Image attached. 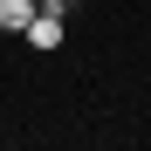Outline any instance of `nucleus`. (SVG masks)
<instances>
[{"label":"nucleus","mask_w":151,"mask_h":151,"mask_svg":"<svg viewBox=\"0 0 151 151\" xmlns=\"http://www.w3.org/2000/svg\"><path fill=\"white\" fill-rule=\"evenodd\" d=\"M62 35H69V7H62V0L35 7V21H28V48H62Z\"/></svg>","instance_id":"1"},{"label":"nucleus","mask_w":151,"mask_h":151,"mask_svg":"<svg viewBox=\"0 0 151 151\" xmlns=\"http://www.w3.org/2000/svg\"><path fill=\"white\" fill-rule=\"evenodd\" d=\"M35 21V0H0V35H28Z\"/></svg>","instance_id":"2"},{"label":"nucleus","mask_w":151,"mask_h":151,"mask_svg":"<svg viewBox=\"0 0 151 151\" xmlns=\"http://www.w3.org/2000/svg\"><path fill=\"white\" fill-rule=\"evenodd\" d=\"M35 7H48V0H35Z\"/></svg>","instance_id":"3"}]
</instances>
